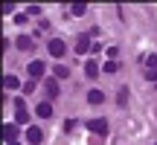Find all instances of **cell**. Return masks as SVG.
I'll return each instance as SVG.
<instances>
[{
	"instance_id": "obj_1",
	"label": "cell",
	"mask_w": 157,
	"mask_h": 145,
	"mask_svg": "<svg viewBox=\"0 0 157 145\" xmlns=\"http://www.w3.org/2000/svg\"><path fill=\"white\" fill-rule=\"evenodd\" d=\"M87 131L96 134V136H105L108 134V122L105 119H87Z\"/></svg>"
},
{
	"instance_id": "obj_2",
	"label": "cell",
	"mask_w": 157,
	"mask_h": 145,
	"mask_svg": "<svg viewBox=\"0 0 157 145\" xmlns=\"http://www.w3.org/2000/svg\"><path fill=\"white\" fill-rule=\"evenodd\" d=\"M47 50H50V55H52V58H61L64 52H67V46H64V41H61V38H52Z\"/></svg>"
},
{
	"instance_id": "obj_3",
	"label": "cell",
	"mask_w": 157,
	"mask_h": 145,
	"mask_svg": "<svg viewBox=\"0 0 157 145\" xmlns=\"http://www.w3.org/2000/svg\"><path fill=\"white\" fill-rule=\"evenodd\" d=\"M44 90H47V99H56L61 90H58V78H47L44 81Z\"/></svg>"
},
{
	"instance_id": "obj_4",
	"label": "cell",
	"mask_w": 157,
	"mask_h": 145,
	"mask_svg": "<svg viewBox=\"0 0 157 145\" xmlns=\"http://www.w3.org/2000/svg\"><path fill=\"white\" fill-rule=\"evenodd\" d=\"M93 46H90V35H78V41H76V52L78 55H84V52H90Z\"/></svg>"
},
{
	"instance_id": "obj_5",
	"label": "cell",
	"mask_w": 157,
	"mask_h": 145,
	"mask_svg": "<svg viewBox=\"0 0 157 145\" xmlns=\"http://www.w3.org/2000/svg\"><path fill=\"white\" fill-rule=\"evenodd\" d=\"M15 110H17V122H21V125H26L29 122V113H26V107H23V99H15Z\"/></svg>"
},
{
	"instance_id": "obj_6",
	"label": "cell",
	"mask_w": 157,
	"mask_h": 145,
	"mask_svg": "<svg viewBox=\"0 0 157 145\" xmlns=\"http://www.w3.org/2000/svg\"><path fill=\"white\" fill-rule=\"evenodd\" d=\"M44 70H47V67H44V61H38V58H35V61L26 67V72H29L32 78H41V76H44Z\"/></svg>"
},
{
	"instance_id": "obj_7",
	"label": "cell",
	"mask_w": 157,
	"mask_h": 145,
	"mask_svg": "<svg viewBox=\"0 0 157 145\" xmlns=\"http://www.w3.org/2000/svg\"><path fill=\"white\" fill-rule=\"evenodd\" d=\"M15 46H17L21 52H29V50H32V38H29V35H17Z\"/></svg>"
},
{
	"instance_id": "obj_8",
	"label": "cell",
	"mask_w": 157,
	"mask_h": 145,
	"mask_svg": "<svg viewBox=\"0 0 157 145\" xmlns=\"http://www.w3.org/2000/svg\"><path fill=\"white\" fill-rule=\"evenodd\" d=\"M26 139L32 142V145H41V142H44V134H41V128H29V131H26Z\"/></svg>"
},
{
	"instance_id": "obj_9",
	"label": "cell",
	"mask_w": 157,
	"mask_h": 145,
	"mask_svg": "<svg viewBox=\"0 0 157 145\" xmlns=\"http://www.w3.org/2000/svg\"><path fill=\"white\" fill-rule=\"evenodd\" d=\"M3 136L6 142H17V125H3Z\"/></svg>"
},
{
	"instance_id": "obj_10",
	"label": "cell",
	"mask_w": 157,
	"mask_h": 145,
	"mask_svg": "<svg viewBox=\"0 0 157 145\" xmlns=\"http://www.w3.org/2000/svg\"><path fill=\"white\" fill-rule=\"evenodd\" d=\"M35 113H38V116H44V119H50V116H52V105H50V102H41V105L35 107Z\"/></svg>"
},
{
	"instance_id": "obj_11",
	"label": "cell",
	"mask_w": 157,
	"mask_h": 145,
	"mask_svg": "<svg viewBox=\"0 0 157 145\" xmlns=\"http://www.w3.org/2000/svg\"><path fill=\"white\" fill-rule=\"evenodd\" d=\"M87 102H90V105H102V102H105V93H102V90H90Z\"/></svg>"
},
{
	"instance_id": "obj_12",
	"label": "cell",
	"mask_w": 157,
	"mask_h": 145,
	"mask_svg": "<svg viewBox=\"0 0 157 145\" xmlns=\"http://www.w3.org/2000/svg\"><path fill=\"white\" fill-rule=\"evenodd\" d=\"M84 76H87V78H96V76H99V64H96V61H87V64H84Z\"/></svg>"
},
{
	"instance_id": "obj_13",
	"label": "cell",
	"mask_w": 157,
	"mask_h": 145,
	"mask_svg": "<svg viewBox=\"0 0 157 145\" xmlns=\"http://www.w3.org/2000/svg\"><path fill=\"white\" fill-rule=\"evenodd\" d=\"M3 84H6V90H17V87H21V81H17L15 76H6V78H3Z\"/></svg>"
},
{
	"instance_id": "obj_14",
	"label": "cell",
	"mask_w": 157,
	"mask_h": 145,
	"mask_svg": "<svg viewBox=\"0 0 157 145\" xmlns=\"http://www.w3.org/2000/svg\"><path fill=\"white\" fill-rule=\"evenodd\" d=\"M146 72H157V55H148L146 58Z\"/></svg>"
},
{
	"instance_id": "obj_15",
	"label": "cell",
	"mask_w": 157,
	"mask_h": 145,
	"mask_svg": "<svg viewBox=\"0 0 157 145\" xmlns=\"http://www.w3.org/2000/svg\"><path fill=\"white\" fill-rule=\"evenodd\" d=\"M70 12H73V15H78V17H82L84 12H87V6H84V3H73V6H70Z\"/></svg>"
},
{
	"instance_id": "obj_16",
	"label": "cell",
	"mask_w": 157,
	"mask_h": 145,
	"mask_svg": "<svg viewBox=\"0 0 157 145\" xmlns=\"http://www.w3.org/2000/svg\"><path fill=\"white\" fill-rule=\"evenodd\" d=\"M117 102H119V105H125V102H128V87H122V90H119V96H117Z\"/></svg>"
},
{
	"instance_id": "obj_17",
	"label": "cell",
	"mask_w": 157,
	"mask_h": 145,
	"mask_svg": "<svg viewBox=\"0 0 157 145\" xmlns=\"http://www.w3.org/2000/svg\"><path fill=\"white\" fill-rule=\"evenodd\" d=\"M67 76H70L67 67H56V78H67Z\"/></svg>"
},
{
	"instance_id": "obj_18",
	"label": "cell",
	"mask_w": 157,
	"mask_h": 145,
	"mask_svg": "<svg viewBox=\"0 0 157 145\" xmlns=\"http://www.w3.org/2000/svg\"><path fill=\"white\" fill-rule=\"evenodd\" d=\"M117 70H119L117 61H108V64H105V72H117Z\"/></svg>"
},
{
	"instance_id": "obj_19",
	"label": "cell",
	"mask_w": 157,
	"mask_h": 145,
	"mask_svg": "<svg viewBox=\"0 0 157 145\" xmlns=\"http://www.w3.org/2000/svg\"><path fill=\"white\" fill-rule=\"evenodd\" d=\"M6 145H21V142H6Z\"/></svg>"
}]
</instances>
